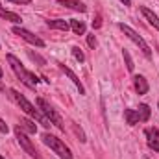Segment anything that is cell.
I'll use <instances>...</instances> for the list:
<instances>
[{"mask_svg":"<svg viewBox=\"0 0 159 159\" xmlns=\"http://www.w3.org/2000/svg\"><path fill=\"white\" fill-rule=\"evenodd\" d=\"M7 63L11 65V69H13V72L17 74V78L20 80L26 87H30V89H35L37 87V83H39V78L34 74V72H30V70H26L24 67H22V63L13 56V54H7Z\"/></svg>","mask_w":159,"mask_h":159,"instance_id":"6da1fadb","label":"cell"},{"mask_svg":"<svg viewBox=\"0 0 159 159\" xmlns=\"http://www.w3.org/2000/svg\"><path fill=\"white\" fill-rule=\"evenodd\" d=\"M9 94H11V98H13V100L17 102V106H19V107H20V109H22V111H24L26 115H30L32 119L41 120V122H43L44 126H50L48 119H44V117L41 115L39 109H35V107H34V106H32V104H30V102L26 100V96H24V94H20V93H19V91H15V89H11V91H9Z\"/></svg>","mask_w":159,"mask_h":159,"instance_id":"7a4b0ae2","label":"cell"},{"mask_svg":"<svg viewBox=\"0 0 159 159\" xmlns=\"http://www.w3.org/2000/svg\"><path fill=\"white\" fill-rule=\"evenodd\" d=\"M43 143H44L46 146H50L61 159H72L70 148H69L61 139H57V137H54V135H50V133H44V135H43Z\"/></svg>","mask_w":159,"mask_h":159,"instance_id":"3957f363","label":"cell"},{"mask_svg":"<svg viewBox=\"0 0 159 159\" xmlns=\"http://www.w3.org/2000/svg\"><path fill=\"white\" fill-rule=\"evenodd\" d=\"M119 28L124 32V35H126L128 39H131L135 44H137V46H139V50H141V52H143L146 57H150V56H152V50H150V46L146 44V41L143 39V37H141V35H139L135 30H131L128 24H119Z\"/></svg>","mask_w":159,"mask_h":159,"instance_id":"277c9868","label":"cell"},{"mask_svg":"<svg viewBox=\"0 0 159 159\" xmlns=\"http://www.w3.org/2000/svg\"><path fill=\"white\" fill-rule=\"evenodd\" d=\"M15 135H17V141H19V144H20V148L30 156V157H34V159H41V156H39V152L35 150V146H34V143L28 139V135L17 126L15 128Z\"/></svg>","mask_w":159,"mask_h":159,"instance_id":"5b68a950","label":"cell"},{"mask_svg":"<svg viewBox=\"0 0 159 159\" xmlns=\"http://www.w3.org/2000/svg\"><path fill=\"white\" fill-rule=\"evenodd\" d=\"M37 106H39V109L43 111V115H44V119L50 120V124H56L59 129H65V126H63V120H61V117L50 107V104L46 102V100H43V98H39L37 100Z\"/></svg>","mask_w":159,"mask_h":159,"instance_id":"8992f818","label":"cell"},{"mask_svg":"<svg viewBox=\"0 0 159 159\" xmlns=\"http://www.w3.org/2000/svg\"><path fill=\"white\" fill-rule=\"evenodd\" d=\"M13 34H15V35H19V37H22L24 41H28V43H30V44H34V46H39V48L44 46V41L41 39V37H37V35H34L32 32H28L26 28L15 26V28H13Z\"/></svg>","mask_w":159,"mask_h":159,"instance_id":"52a82bcc","label":"cell"},{"mask_svg":"<svg viewBox=\"0 0 159 159\" xmlns=\"http://www.w3.org/2000/svg\"><path fill=\"white\" fill-rule=\"evenodd\" d=\"M144 133H146V139H148V146L154 152H159V129L157 128H148Z\"/></svg>","mask_w":159,"mask_h":159,"instance_id":"ba28073f","label":"cell"},{"mask_svg":"<svg viewBox=\"0 0 159 159\" xmlns=\"http://www.w3.org/2000/svg\"><path fill=\"white\" fill-rule=\"evenodd\" d=\"M57 4H59V6H65V7H69V9L80 11V13L87 11V6H85L83 2H80V0H57Z\"/></svg>","mask_w":159,"mask_h":159,"instance_id":"9c48e42d","label":"cell"},{"mask_svg":"<svg viewBox=\"0 0 159 159\" xmlns=\"http://www.w3.org/2000/svg\"><path fill=\"white\" fill-rule=\"evenodd\" d=\"M133 87H135V91L139 93V94H146L148 93V81H146V78L144 76H135L133 78Z\"/></svg>","mask_w":159,"mask_h":159,"instance_id":"30bf717a","label":"cell"},{"mask_svg":"<svg viewBox=\"0 0 159 159\" xmlns=\"http://www.w3.org/2000/svg\"><path fill=\"white\" fill-rule=\"evenodd\" d=\"M59 69H61V70H63V72H65V74H67L69 78L72 80V83H74V85L78 87L80 94H85V87L81 85V81H80V80H78V76H76V74H74V72H72V70H70L69 67H65V65H59Z\"/></svg>","mask_w":159,"mask_h":159,"instance_id":"8fae6325","label":"cell"},{"mask_svg":"<svg viewBox=\"0 0 159 159\" xmlns=\"http://www.w3.org/2000/svg\"><path fill=\"white\" fill-rule=\"evenodd\" d=\"M141 13L146 17V20H148V22H150V24H152V26H154V28L159 32V17H157V15H156L154 11H150L148 7H144V6L141 7Z\"/></svg>","mask_w":159,"mask_h":159,"instance_id":"7c38bea8","label":"cell"},{"mask_svg":"<svg viewBox=\"0 0 159 159\" xmlns=\"http://www.w3.org/2000/svg\"><path fill=\"white\" fill-rule=\"evenodd\" d=\"M0 17L4 19V20H11V22H15V24H19V22H22V19L17 15V13H11V11H7V9H4L2 6H0Z\"/></svg>","mask_w":159,"mask_h":159,"instance_id":"4fadbf2b","label":"cell"},{"mask_svg":"<svg viewBox=\"0 0 159 159\" xmlns=\"http://www.w3.org/2000/svg\"><path fill=\"white\" fill-rule=\"evenodd\" d=\"M19 128H20L22 131H26V133H35V131H37V126H35L32 120H28V119L20 120V122H19Z\"/></svg>","mask_w":159,"mask_h":159,"instance_id":"5bb4252c","label":"cell"},{"mask_svg":"<svg viewBox=\"0 0 159 159\" xmlns=\"http://www.w3.org/2000/svg\"><path fill=\"white\" fill-rule=\"evenodd\" d=\"M46 24H48L50 28L63 30V32H67V30L70 28V24H69V22H65V20H61V19H56V20H46Z\"/></svg>","mask_w":159,"mask_h":159,"instance_id":"9a60e30c","label":"cell"},{"mask_svg":"<svg viewBox=\"0 0 159 159\" xmlns=\"http://www.w3.org/2000/svg\"><path fill=\"white\" fill-rule=\"evenodd\" d=\"M124 119L128 124H137L139 122V113L137 109H124Z\"/></svg>","mask_w":159,"mask_h":159,"instance_id":"2e32d148","label":"cell"},{"mask_svg":"<svg viewBox=\"0 0 159 159\" xmlns=\"http://www.w3.org/2000/svg\"><path fill=\"white\" fill-rule=\"evenodd\" d=\"M70 28L76 35H83L85 34V24L81 20H70Z\"/></svg>","mask_w":159,"mask_h":159,"instance_id":"e0dca14e","label":"cell"},{"mask_svg":"<svg viewBox=\"0 0 159 159\" xmlns=\"http://www.w3.org/2000/svg\"><path fill=\"white\" fill-rule=\"evenodd\" d=\"M137 113H139V120H143V122H146V120L150 119V107H148L146 104H143V106H139V109H137Z\"/></svg>","mask_w":159,"mask_h":159,"instance_id":"ac0fdd59","label":"cell"},{"mask_svg":"<svg viewBox=\"0 0 159 159\" xmlns=\"http://www.w3.org/2000/svg\"><path fill=\"white\" fill-rule=\"evenodd\" d=\"M122 54H124V61H126V69H128V70L131 72V70H133V67H135V65H133V61H131V56H129V52H128V50H122Z\"/></svg>","mask_w":159,"mask_h":159,"instance_id":"d6986e66","label":"cell"},{"mask_svg":"<svg viewBox=\"0 0 159 159\" xmlns=\"http://www.w3.org/2000/svg\"><path fill=\"white\" fill-rule=\"evenodd\" d=\"M72 56L76 57V61H80V63H81V61H85V54L81 52V48H80V46H74V48H72Z\"/></svg>","mask_w":159,"mask_h":159,"instance_id":"ffe728a7","label":"cell"},{"mask_svg":"<svg viewBox=\"0 0 159 159\" xmlns=\"http://www.w3.org/2000/svg\"><path fill=\"white\" fill-rule=\"evenodd\" d=\"M28 56H30V57H32V59H34V61H37V63H39V65H44V63H46V61H44V59H43V57H41L39 54H35V52H32V50H30V52H28Z\"/></svg>","mask_w":159,"mask_h":159,"instance_id":"44dd1931","label":"cell"},{"mask_svg":"<svg viewBox=\"0 0 159 159\" xmlns=\"http://www.w3.org/2000/svg\"><path fill=\"white\" fill-rule=\"evenodd\" d=\"M87 44H89V46H91V48H94V46H96V37H94V34H93V35H89V37H87Z\"/></svg>","mask_w":159,"mask_h":159,"instance_id":"7402d4cb","label":"cell"},{"mask_svg":"<svg viewBox=\"0 0 159 159\" xmlns=\"http://www.w3.org/2000/svg\"><path fill=\"white\" fill-rule=\"evenodd\" d=\"M74 131H76V133L80 135V141H81V143H85V135H83V131L80 129V128L76 126V124H74Z\"/></svg>","mask_w":159,"mask_h":159,"instance_id":"603a6c76","label":"cell"},{"mask_svg":"<svg viewBox=\"0 0 159 159\" xmlns=\"http://www.w3.org/2000/svg\"><path fill=\"white\" fill-rule=\"evenodd\" d=\"M0 131H2V133H7V124L2 119H0Z\"/></svg>","mask_w":159,"mask_h":159,"instance_id":"cb8c5ba5","label":"cell"},{"mask_svg":"<svg viewBox=\"0 0 159 159\" xmlns=\"http://www.w3.org/2000/svg\"><path fill=\"white\" fill-rule=\"evenodd\" d=\"M93 26H94V28H100V26H102V20H100V17H96V20H93Z\"/></svg>","mask_w":159,"mask_h":159,"instance_id":"d4e9b609","label":"cell"},{"mask_svg":"<svg viewBox=\"0 0 159 159\" xmlns=\"http://www.w3.org/2000/svg\"><path fill=\"white\" fill-rule=\"evenodd\" d=\"M13 4H32V0H9Z\"/></svg>","mask_w":159,"mask_h":159,"instance_id":"484cf974","label":"cell"},{"mask_svg":"<svg viewBox=\"0 0 159 159\" xmlns=\"http://www.w3.org/2000/svg\"><path fill=\"white\" fill-rule=\"evenodd\" d=\"M120 2H122L124 6H131V0H120Z\"/></svg>","mask_w":159,"mask_h":159,"instance_id":"4316f807","label":"cell"},{"mask_svg":"<svg viewBox=\"0 0 159 159\" xmlns=\"http://www.w3.org/2000/svg\"><path fill=\"white\" fill-rule=\"evenodd\" d=\"M0 76H2V67H0Z\"/></svg>","mask_w":159,"mask_h":159,"instance_id":"83f0119b","label":"cell"},{"mask_svg":"<svg viewBox=\"0 0 159 159\" xmlns=\"http://www.w3.org/2000/svg\"><path fill=\"white\" fill-rule=\"evenodd\" d=\"M0 89H2V83H0Z\"/></svg>","mask_w":159,"mask_h":159,"instance_id":"f1b7e54d","label":"cell"},{"mask_svg":"<svg viewBox=\"0 0 159 159\" xmlns=\"http://www.w3.org/2000/svg\"><path fill=\"white\" fill-rule=\"evenodd\" d=\"M0 159H4V157H2V156H0Z\"/></svg>","mask_w":159,"mask_h":159,"instance_id":"f546056e","label":"cell"}]
</instances>
